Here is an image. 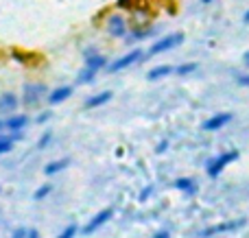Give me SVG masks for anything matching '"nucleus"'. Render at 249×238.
<instances>
[{"mask_svg":"<svg viewBox=\"0 0 249 238\" xmlns=\"http://www.w3.org/2000/svg\"><path fill=\"white\" fill-rule=\"evenodd\" d=\"M236 83H238V85H243V87H249V74H238Z\"/></svg>","mask_w":249,"mask_h":238,"instance_id":"nucleus-27","label":"nucleus"},{"mask_svg":"<svg viewBox=\"0 0 249 238\" xmlns=\"http://www.w3.org/2000/svg\"><path fill=\"white\" fill-rule=\"evenodd\" d=\"M77 232H79L77 225H68L59 236H55V238H74V236H77Z\"/></svg>","mask_w":249,"mask_h":238,"instance_id":"nucleus-23","label":"nucleus"},{"mask_svg":"<svg viewBox=\"0 0 249 238\" xmlns=\"http://www.w3.org/2000/svg\"><path fill=\"white\" fill-rule=\"evenodd\" d=\"M166 149H168V142H166V140H162V142L158 144V149H155V151H158V153H164Z\"/></svg>","mask_w":249,"mask_h":238,"instance_id":"nucleus-29","label":"nucleus"},{"mask_svg":"<svg viewBox=\"0 0 249 238\" xmlns=\"http://www.w3.org/2000/svg\"><path fill=\"white\" fill-rule=\"evenodd\" d=\"M116 7L118 9H136L138 4H136V0H118Z\"/></svg>","mask_w":249,"mask_h":238,"instance_id":"nucleus-24","label":"nucleus"},{"mask_svg":"<svg viewBox=\"0 0 249 238\" xmlns=\"http://www.w3.org/2000/svg\"><path fill=\"white\" fill-rule=\"evenodd\" d=\"M197 68H199V64H195V61H190V64H181V66L175 68V74H179V77H188V74H193Z\"/></svg>","mask_w":249,"mask_h":238,"instance_id":"nucleus-21","label":"nucleus"},{"mask_svg":"<svg viewBox=\"0 0 249 238\" xmlns=\"http://www.w3.org/2000/svg\"><path fill=\"white\" fill-rule=\"evenodd\" d=\"M144 57H146V52L142 51V48H131V51H129V52H124L123 57H118V59L109 61V66H107V72H112V74L123 72V70H127V68H131V66L140 64V61L144 59Z\"/></svg>","mask_w":249,"mask_h":238,"instance_id":"nucleus-3","label":"nucleus"},{"mask_svg":"<svg viewBox=\"0 0 249 238\" xmlns=\"http://www.w3.org/2000/svg\"><path fill=\"white\" fill-rule=\"evenodd\" d=\"M210 2H214V0H201V4H210Z\"/></svg>","mask_w":249,"mask_h":238,"instance_id":"nucleus-35","label":"nucleus"},{"mask_svg":"<svg viewBox=\"0 0 249 238\" xmlns=\"http://www.w3.org/2000/svg\"><path fill=\"white\" fill-rule=\"evenodd\" d=\"M16 136L13 134H0V155H7V153L13 151V147H16Z\"/></svg>","mask_w":249,"mask_h":238,"instance_id":"nucleus-18","label":"nucleus"},{"mask_svg":"<svg viewBox=\"0 0 249 238\" xmlns=\"http://www.w3.org/2000/svg\"><path fill=\"white\" fill-rule=\"evenodd\" d=\"M103 26H105V33H107L112 39H124V35H127L129 29H131L127 16L121 13V11L109 13V16L105 17V24Z\"/></svg>","mask_w":249,"mask_h":238,"instance_id":"nucleus-2","label":"nucleus"},{"mask_svg":"<svg viewBox=\"0 0 249 238\" xmlns=\"http://www.w3.org/2000/svg\"><path fill=\"white\" fill-rule=\"evenodd\" d=\"M26 234H29V230H26V227H16V230H13V234H11V238H26Z\"/></svg>","mask_w":249,"mask_h":238,"instance_id":"nucleus-26","label":"nucleus"},{"mask_svg":"<svg viewBox=\"0 0 249 238\" xmlns=\"http://www.w3.org/2000/svg\"><path fill=\"white\" fill-rule=\"evenodd\" d=\"M48 85L42 81H26L24 87H22V105H24L26 109H37L39 105L46 101L48 96Z\"/></svg>","mask_w":249,"mask_h":238,"instance_id":"nucleus-1","label":"nucleus"},{"mask_svg":"<svg viewBox=\"0 0 249 238\" xmlns=\"http://www.w3.org/2000/svg\"><path fill=\"white\" fill-rule=\"evenodd\" d=\"M0 190H2V188H0Z\"/></svg>","mask_w":249,"mask_h":238,"instance_id":"nucleus-36","label":"nucleus"},{"mask_svg":"<svg viewBox=\"0 0 249 238\" xmlns=\"http://www.w3.org/2000/svg\"><path fill=\"white\" fill-rule=\"evenodd\" d=\"M112 217H114V210H112V208H105V210H101V212H96L94 217H92L90 221L83 225V234H86V236H92L94 232H99L101 227H103Z\"/></svg>","mask_w":249,"mask_h":238,"instance_id":"nucleus-9","label":"nucleus"},{"mask_svg":"<svg viewBox=\"0 0 249 238\" xmlns=\"http://www.w3.org/2000/svg\"><path fill=\"white\" fill-rule=\"evenodd\" d=\"M245 221H230V223H221V225H214V227H210V230H206L203 232V238H208V236H214V234H223V232H234V230H238V227L243 225Z\"/></svg>","mask_w":249,"mask_h":238,"instance_id":"nucleus-14","label":"nucleus"},{"mask_svg":"<svg viewBox=\"0 0 249 238\" xmlns=\"http://www.w3.org/2000/svg\"><path fill=\"white\" fill-rule=\"evenodd\" d=\"M96 74H99V72H94L92 68L83 66V68L77 72V79H74V81H77V85H90V83H94Z\"/></svg>","mask_w":249,"mask_h":238,"instance_id":"nucleus-17","label":"nucleus"},{"mask_svg":"<svg viewBox=\"0 0 249 238\" xmlns=\"http://www.w3.org/2000/svg\"><path fill=\"white\" fill-rule=\"evenodd\" d=\"M173 72H175V68H173V66L162 64V66H155V68H151L149 72H146V79H149V81H160V79L168 77V74H173Z\"/></svg>","mask_w":249,"mask_h":238,"instance_id":"nucleus-15","label":"nucleus"},{"mask_svg":"<svg viewBox=\"0 0 249 238\" xmlns=\"http://www.w3.org/2000/svg\"><path fill=\"white\" fill-rule=\"evenodd\" d=\"M243 22H245V24H249V9L245 11V16H243Z\"/></svg>","mask_w":249,"mask_h":238,"instance_id":"nucleus-34","label":"nucleus"},{"mask_svg":"<svg viewBox=\"0 0 249 238\" xmlns=\"http://www.w3.org/2000/svg\"><path fill=\"white\" fill-rule=\"evenodd\" d=\"M243 64H245V66H247V68H249V51L245 52V55H243Z\"/></svg>","mask_w":249,"mask_h":238,"instance_id":"nucleus-33","label":"nucleus"},{"mask_svg":"<svg viewBox=\"0 0 249 238\" xmlns=\"http://www.w3.org/2000/svg\"><path fill=\"white\" fill-rule=\"evenodd\" d=\"M72 94H74V87L72 85H57V87H53V90L48 92L46 103L51 105V107H55V105L66 103V101H68Z\"/></svg>","mask_w":249,"mask_h":238,"instance_id":"nucleus-10","label":"nucleus"},{"mask_svg":"<svg viewBox=\"0 0 249 238\" xmlns=\"http://www.w3.org/2000/svg\"><path fill=\"white\" fill-rule=\"evenodd\" d=\"M112 92L105 90V92H96V94H90L86 101H83V107L86 109H99L103 107V105H107L109 101H112Z\"/></svg>","mask_w":249,"mask_h":238,"instance_id":"nucleus-12","label":"nucleus"},{"mask_svg":"<svg viewBox=\"0 0 249 238\" xmlns=\"http://www.w3.org/2000/svg\"><path fill=\"white\" fill-rule=\"evenodd\" d=\"M153 238H171V234H168L166 230H162V232H158V234H155Z\"/></svg>","mask_w":249,"mask_h":238,"instance_id":"nucleus-31","label":"nucleus"},{"mask_svg":"<svg viewBox=\"0 0 249 238\" xmlns=\"http://www.w3.org/2000/svg\"><path fill=\"white\" fill-rule=\"evenodd\" d=\"M234 160H238V151H228V153H223V155H219V157H214V160H210L208 162V175H210L212 179L214 177H219L221 173H223V169L228 164H232Z\"/></svg>","mask_w":249,"mask_h":238,"instance_id":"nucleus-7","label":"nucleus"},{"mask_svg":"<svg viewBox=\"0 0 249 238\" xmlns=\"http://www.w3.org/2000/svg\"><path fill=\"white\" fill-rule=\"evenodd\" d=\"M83 66L92 68L94 72H101V70H107L109 59L103 55V52H99L96 46H88L86 51H83Z\"/></svg>","mask_w":249,"mask_h":238,"instance_id":"nucleus-5","label":"nucleus"},{"mask_svg":"<svg viewBox=\"0 0 249 238\" xmlns=\"http://www.w3.org/2000/svg\"><path fill=\"white\" fill-rule=\"evenodd\" d=\"M51 118H53V112H42L37 118H35V122H37V125H44V122L51 120Z\"/></svg>","mask_w":249,"mask_h":238,"instance_id":"nucleus-25","label":"nucleus"},{"mask_svg":"<svg viewBox=\"0 0 249 238\" xmlns=\"http://www.w3.org/2000/svg\"><path fill=\"white\" fill-rule=\"evenodd\" d=\"M151 192H153V186H146L144 190L140 192V201H146V199H149V197H151Z\"/></svg>","mask_w":249,"mask_h":238,"instance_id":"nucleus-28","label":"nucleus"},{"mask_svg":"<svg viewBox=\"0 0 249 238\" xmlns=\"http://www.w3.org/2000/svg\"><path fill=\"white\" fill-rule=\"evenodd\" d=\"M51 192H53V184H42V186L33 192V199L35 201H44L46 197H51Z\"/></svg>","mask_w":249,"mask_h":238,"instance_id":"nucleus-20","label":"nucleus"},{"mask_svg":"<svg viewBox=\"0 0 249 238\" xmlns=\"http://www.w3.org/2000/svg\"><path fill=\"white\" fill-rule=\"evenodd\" d=\"M175 188H177V190H181V192H188V195H193V192L197 190L195 182H193V179H188V177H179V179H177Z\"/></svg>","mask_w":249,"mask_h":238,"instance_id":"nucleus-19","label":"nucleus"},{"mask_svg":"<svg viewBox=\"0 0 249 238\" xmlns=\"http://www.w3.org/2000/svg\"><path fill=\"white\" fill-rule=\"evenodd\" d=\"M155 33H158V26L155 24H133L131 29H129V33L124 35L123 42L124 44H138V42H144V39L153 37Z\"/></svg>","mask_w":249,"mask_h":238,"instance_id":"nucleus-6","label":"nucleus"},{"mask_svg":"<svg viewBox=\"0 0 249 238\" xmlns=\"http://www.w3.org/2000/svg\"><path fill=\"white\" fill-rule=\"evenodd\" d=\"M51 142H53V131H51V129H46L42 136H39V140H37V144H35V147H37L39 151H44V149H46Z\"/></svg>","mask_w":249,"mask_h":238,"instance_id":"nucleus-22","label":"nucleus"},{"mask_svg":"<svg viewBox=\"0 0 249 238\" xmlns=\"http://www.w3.org/2000/svg\"><path fill=\"white\" fill-rule=\"evenodd\" d=\"M0 134H7V122H4V116H0Z\"/></svg>","mask_w":249,"mask_h":238,"instance_id":"nucleus-30","label":"nucleus"},{"mask_svg":"<svg viewBox=\"0 0 249 238\" xmlns=\"http://www.w3.org/2000/svg\"><path fill=\"white\" fill-rule=\"evenodd\" d=\"M230 120H232V114H228V112L214 114L212 118H208V120L203 122L201 129H203V131H219V129H223V127L228 125Z\"/></svg>","mask_w":249,"mask_h":238,"instance_id":"nucleus-13","label":"nucleus"},{"mask_svg":"<svg viewBox=\"0 0 249 238\" xmlns=\"http://www.w3.org/2000/svg\"><path fill=\"white\" fill-rule=\"evenodd\" d=\"M68 166H70V160H68V157H61V160H53L51 164L44 166V173H46L48 177H53V175H57V173H61V170H66Z\"/></svg>","mask_w":249,"mask_h":238,"instance_id":"nucleus-16","label":"nucleus"},{"mask_svg":"<svg viewBox=\"0 0 249 238\" xmlns=\"http://www.w3.org/2000/svg\"><path fill=\"white\" fill-rule=\"evenodd\" d=\"M20 105H22V99L16 94V92H11V90H7V92H2L0 94V116H11V114H16L18 109H20Z\"/></svg>","mask_w":249,"mask_h":238,"instance_id":"nucleus-8","label":"nucleus"},{"mask_svg":"<svg viewBox=\"0 0 249 238\" xmlns=\"http://www.w3.org/2000/svg\"><path fill=\"white\" fill-rule=\"evenodd\" d=\"M181 42H184V33H179V31H177V33H168L151 44V48L146 51V57H155V55H162V52H168L179 46Z\"/></svg>","mask_w":249,"mask_h":238,"instance_id":"nucleus-4","label":"nucleus"},{"mask_svg":"<svg viewBox=\"0 0 249 238\" xmlns=\"http://www.w3.org/2000/svg\"><path fill=\"white\" fill-rule=\"evenodd\" d=\"M4 122H7L9 134H16V131H24L26 127H29L31 118L26 116V114H22V112H16V114H11V116L4 118Z\"/></svg>","mask_w":249,"mask_h":238,"instance_id":"nucleus-11","label":"nucleus"},{"mask_svg":"<svg viewBox=\"0 0 249 238\" xmlns=\"http://www.w3.org/2000/svg\"><path fill=\"white\" fill-rule=\"evenodd\" d=\"M26 238H39V232H37V230H29V234H26Z\"/></svg>","mask_w":249,"mask_h":238,"instance_id":"nucleus-32","label":"nucleus"}]
</instances>
